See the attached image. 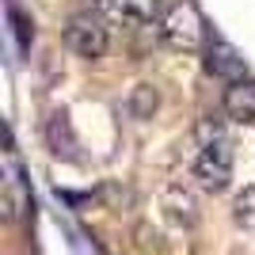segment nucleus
Instances as JSON below:
<instances>
[{
	"label": "nucleus",
	"instance_id": "obj_9",
	"mask_svg": "<svg viewBox=\"0 0 255 255\" xmlns=\"http://www.w3.org/2000/svg\"><path fill=\"white\" fill-rule=\"evenodd\" d=\"M46 137H50V149L57 152V156H65V160L76 156V137H73V126H69V115H65V111H53L50 115Z\"/></svg>",
	"mask_w": 255,
	"mask_h": 255
},
{
	"label": "nucleus",
	"instance_id": "obj_7",
	"mask_svg": "<svg viewBox=\"0 0 255 255\" xmlns=\"http://www.w3.org/2000/svg\"><path fill=\"white\" fill-rule=\"evenodd\" d=\"M160 206H164V217H168L175 229H191V225L198 221V198H194V191L183 187V183H168Z\"/></svg>",
	"mask_w": 255,
	"mask_h": 255
},
{
	"label": "nucleus",
	"instance_id": "obj_4",
	"mask_svg": "<svg viewBox=\"0 0 255 255\" xmlns=\"http://www.w3.org/2000/svg\"><path fill=\"white\" fill-rule=\"evenodd\" d=\"M0 210H4L8 221H19L31 210V191L23 183V168H19V156H15L11 141L4 149V156H0Z\"/></svg>",
	"mask_w": 255,
	"mask_h": 255
},
{
	"label": "nucleus",
	"instance_id": "obj_6",
	"mask_svg": "<svg viewBox=\"0 0 255 255\" xmlns=\"http://www.w3.org/2000/svg\"><path fill=\"white\" fill-rule=\"evenodd\" d=\"M202 65L206 73L225 80V84H236L248 76V65H244V53L236 50L233 42H225L221 34H206V46H202Z\"/></svg>",
	"mask_w": 255,
	"mask_h": 255
},
{
	"label": "nucleus",
	"instance_id": "obj_12",
	"mask_svg": "<svg viewBox=\"0 0 255 255\" xmlns=\"http://www.w3.org/2000/svg\"><path fill=\"white\" fill-rule=\"evenodd\" d=\"M8 19H11V31H15V42H19V50H31V38H34L31 19H27V15H23L15 4H8Z\"/></svg>",
	"mask_w": 255,
	"mask_h": 255
},
{
	"label": "nucleus",
	"instance_id": "obj_5",
	"mask_svg": "<svg viewBox=\"0 0 255 255\" xmlns=\"http://www.w3.org/2000/svg\"><path fill=\"white\" fill-rule=\"evenodd\" d=\"M96 11L111 27H126V31L156 27L160 15H164L160 0H96Z\"/></svg>",
	"mask_w": 255,
	"mask_h": 255
},
{
	"label": "nucleus",
	"instance_id": "obj_8",
	"mask_svg": "<svg viewBox=\"0 0 255 255\" xmlns=\"http://www.w3.org/2000/svg\"><path fill=\"white\" fill-rule=\"evenodd\" d=\"M225 115L233 118V122L255 126V80L252 76L229 84V92H225Z\"/></svg>",
	"mask_w": 255,
	"mask_h": 255
},
{
	"label": "nucleus",
	"instance_id": "obj_3",
	"mask_svg": "<svg viewBox=\"0 0 255 255\" xmlns=\"http://www.w3.org/2000/svg\"><path fill=\"white\" fill-rule=\"evenodd\" d=\"M111 23L99 15V11H76L69 15L65 23V46L76 53V57H84V61H99L111 46V31H107Z\"/></svg>",
	"mask_w": 255,
	"mask_h": 255
},
{
	"label": "nucleus",
	"instance_id": "obj_11",
	"mask_svg": "<svg viewBox=\"0 0 255 255\" xmlns=\"http://www.w3.org/2000/svg\"><path fill=\"white\" fill-rule=\"evenodd\" d=\"M233 221L244 229V233H255V187H244V191L233 198Z\"/></svg>",
	"mask_w": 255,
	"mask_h": 255
},
{
	"label": "nucleus",
	"instance_id": "obj_2",
	"mask_svg": "<svg viewBox=\"0 0 255 255\" xmlns=\"http://www.w3.org/2000/svg\"><path fill=\"white\" fill-rule=\"evenodd\" d=\"M156 34H160V42L168 46V50H175V53L202 50L206 46L202 11L194 8L191 0H175V4L164 8V15H160V23H156Z\"/></svg>",
	"mask_w": 255,
	"mask_h": 255
},
{
	"label": "nucleus",
	"instance_id": "obj_10",
	"mask_svg": "<svg viewBox=\"0 0 255 255\" xmlns=\"http://www.w3.org/2000/svg\"><path fill=\"white\" fill-rule=\"evenodd\" d=\"M156 111H160V92H156V84H149V80L133 84V92H129V115L137 118V122H149Z\"/></svg>",
	"mask_w": 255,
	"mask_h": 255
},
{
	"label": "nucleus",
	"instance_id": "obj_1",
	"mask_svg": "<svg viewBox=\"0 0 255 255\" xmlns=\"http://www.w3.org/2000/svg\"><path fill=\"white\" fill-rule=\"evenodd\" d=\"M194 175L206 191H225L233 179V141L229 129L217 118H202L198 122V156H194Z\"/></svg>",
	"mask_w": 255,
	"mask_h": 255
}]
</instances>
